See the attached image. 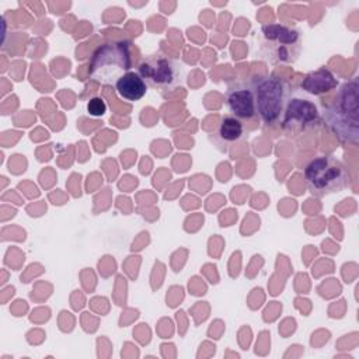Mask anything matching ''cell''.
Here are the masks:
<instances>
[{
  "instance_id": "obj_1",
  "label": "cell",
  "mask_w": 359,
  "mask_h": 359,
  "mask_svg": "<svg viewBox=\"0 0 359 359\" xmlns=\"http://www.w3.org/2000/svg\"><path fill=\"white\" fill-rule=\"evenodd\" d=\"M358 77L342 84L335 101L324 109V121L341 142L358 144L359 137Z\"/></svg>"
},
{
  "instance_id": "obj_5",
  "label": "cell",
  "mask_w": 359,
  "mask_h": 359,
  "mask_svg": "<svg viewBox=\"0 0 359 359\" xmlns=\"http://www.w3.org/2000/svg\"><path fill=\"white\" fill-rule=\"evenodd\" d=\"M137 73L146 86L161 93L181 87L187 77L185 66L163 52H154L143 57L137 66Z\"/></svg>"
},
{
  "instance_id": "obj_7",
  "label": "cell",
  "mask_w": 359,
  "mask_h": 359,
  "mask_svg": "<svg viewBox=\"0 0 359 359\" xmlns=\"http://www.w3.org/2000/svg\"><path fill=\"white\" fill-rule=\"evenodd\" d=\"M321 122L320 111L317 105L306 98L294 97L287 100V104L282 116V126L286 132L300 133L310 128H314Z\"/></svg>"
},
{
  "instance_id": "obj_8",
  "label": "cell",
  "mask_w": 359,
  "mask_h": 359,
  "mask_svg": "<svg viewBox=\"0 0 359 359\" xmlns=\"http://www.w3.org/2000/svg\"><path fill=\"white\" fill-rule=\"evenodd\" d=\"M227 107L233 116L240 121H251L257 116L255 98L250 83L229 87L226 94Z\"/></svg>"
},
{
  "instance_id": "obj_10",
  "label": "cell",
  "mask_w": 359,
  "mask_h": 359,
  "mask_svg": "<svg viewBox=\"0 0 359 359\" xmlns=\"http://www.w3.org/2000/svg\"><path fill=\"white\" fill-rule=\"evenodd\" d=\"M302 87L309 91L310 94H323V93H327L332 88L337 87V80L334 79V76L331 74L330 70H327L325 67H321L316 72H311L309 73L303 83H302Z\"/></svg>"
},
{
  "instance_id": "obj_12",
  "label": "cell",
  "mask_w": 359,
  "mask_h": 359,
  "mask_svg": "<svg viewBox=\"0 0 359 359\" xmlns=\"http://www.w3.org/2000/svg\"><path fill=\"white\" fill-rule=\"evenodd\" d=\"M107 111V104L102 98L94 97L87 102V112L93 116H101Z\"/></svg>"
},
{
  "instance_id": "obj_3",
  "label": "cell",
  "mask_w": 359,
  "mask_h": 359,
  "mask_svg": "<svg viewBox=\"0 0 359 359\" xmlns=\"http://www.w3.org/2000/svg\"><path fill=\"white\" fill-rule=\"evenodd\" d=\"M248 83L254 93L257 116H259L266 125L279 123L290 97L289 84L276 76L262 74L251 77Z\"/></svg>"
},
{
  "instance_id": "obj_4",
  "label": "cell",
  "mask_w": 359,
  "mask_h": 359,
  "mask_svg": "<svg viewBox=\"0 0 359 359\" xmlns=\"http://www.w3.org/2000/svg\"><path fill=\"white\" fill-rule=\"evenodd\" d=\"M304 180L309 191L314 196L323 198L345 189L349 184V172L337 157L318 156L306 165Z\"/></svg>"
},
{
  "instance_id": "obj_2",
  "label": "cell",
  "mask_w": 359,
  "mask_h": 359,
  "mask_svg": "<svg viewBox=\"0 0 359 359\" xmlns=\"http://www.w3.org/2000/svg\"><path fill=\"white\" fill-rule=\"evenodd\" d=\"M132 43L108 41L100 45L90 59V77L101 84H115L132 67Z\"/></svg>"
},
{
  "instance_id": "obj_9",
  "label": "cell",
  "mask_w": 359,
  "mask_h": 359,
  "mask_svg": "<svg viewBox=\"0 0 359 359\" xmlns=\"http://www.w3.org/2000/svg\"><path fill=\"white\" fill-rule=\"evenodd\" d=\"M115 88H116V93L119 94V97L126 101H137L147 91V86L143 81V79L139 76L137 72L125 73L115 83Z\"/></svg>"
},
{
  "instance_id": "obj_6",
  "label": "cell",
  "mask_w": 359,
  "mask_h": 359,
  "mask_svg": "<svg viewBox=\"0 0 359 359\" xmlns=\"http://www.w3.org/2000/svg\"><path fill=\"white\" fill-rule=\"evenodd\" d=\"M261 50L272 63H293L302 50L300 32L282 24L264 25Z\"/></svg>"
},
{
  "instance_id": "obj_11",
  "label": "cell",
  "mask_w": 359,
  "mask_h": 359,
  "mask_svg": "<svg viewBox=\"0 0 359 359\" xmlns=\"http://www.w3.org/2000/svg\"><path fill=\"white\" fill-rule=\"evenodd\" d=\"M217 137L224 146L236 143L244 137V125L243 121L237 119L233 115H227L222 119L219 129H217Z\"/></svg>"
}]
</instances>
